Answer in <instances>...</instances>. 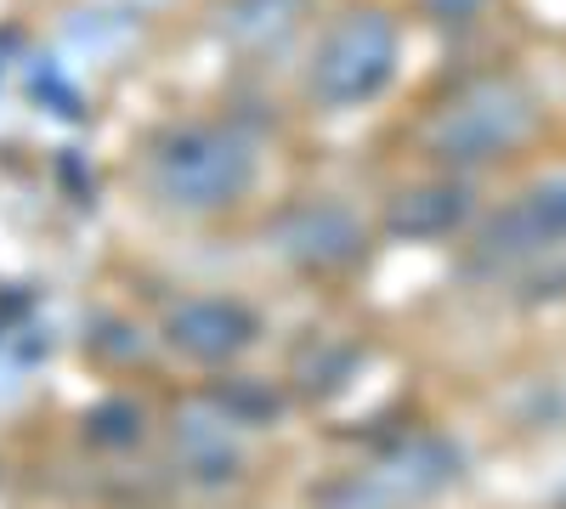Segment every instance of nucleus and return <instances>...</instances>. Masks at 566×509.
Listing matches in <instances>:
<instances>
[{"instance_id": "obj_1", "label": "nucleus", "mask_w": 566, "mask_h": 509, "mask_svg": "<svg viewBox=\"0 0 566 509\" xmlns=\"http://www.w3.org/2000/svg\"><path fill=\"white\" fill-rule=\"evenodd\" d=\"M538 108H533V91L510 74H488V79H470L459 85L453 97L424 119V153L470 170V165H493L504 153H515L533 136Z\"/></svg>"}, {"instance_id": "obj_2", "label": "nucleus", "mask_w": 566, "mask_h": 509, "mask_svg": "<svg viewBox=\"0 0 566 509\" xmlns=\"http://www.w3.org/2000/svg\"><path fill=\"white\" fill-rule=\"evenodd\" d=\"M255 142L239 125H181L154 148V193L181 215H210L250 193Z\"/></svg>"}, {"instance_id": "obj_3", "label": "nucleus", "mask_w": 566, "mask_h": 509, "mask_svg": "<svg viewBox=\"0 0 566 509\" xmlns=\"http://www.w3.org/2000/svg\"><path fill=\"white\" fill-rule=\"evenodd\" d=\"M397 74V23L374 7L335 18L312 52V97L323 108H363Z\"/></svg>"}, {"instance_id": "obj_4", "label": "nucleus", "mask_w": 566, "mask_h": 509, "mask_svg": "<svg viewBox=\"0 0 566 509\" xmlns=\"http://www.w3.org/2000/svg\"><path fill=\"white\" fill-rule=\"evenodd\" d=\"M459 447L442 436H408L391 453H380L374 465L335 492L340 509H413L424 498H437L442 487L459 481Z\"/></svg>"}, {"instance_id": "obj_5", "label": "nucleus", "mask_w": 566, "mask_h": 509, "mask_svg": "<svg viewBox=\"0 0 566 509\" xmlns=\"http://www.w3.org/2000/svg\"><path fill=\"white\" fill-rule=\"evenodd\" d=\"M266 244L283 261L306 266V272H340V266H352L363 255L368 226L340 199H301V204H290L266 226Z\"/></svg>"}, {"instance_id": "obj_6", "label": "nucleus", "mask_w": 566, "mask_h": 509, "mask_svg": "<svg viewBox=\"0 0 566 509\" xmlns=\"http://www.w3.org/2000/svg\"><path fill=\"white\" fill-rule=\"evenodd\" d=\"M566 244V170L555 176H538L533 188L515 199L476 244L482 261H533L544 250H560Z\"/></svg>"}, {"instance_id": "obj_7", "label": "nucleus", "mask_w": 566, "mask_h": 509, "mask_svg": "<svg viewBox=\"0 0 566 509\" xmlns=\"http://www.w3.org/2000/svg\"><path fill=\"white\" fill-rule=\"evenodd\" d=\"M255 335H261L255 311L239 300H221V295L181 300L165 317V346L181 351L187 362H232L255 346Z\"/></svg>"}, {"instance_id": "obj_8", "label": "nucleus", "mask_w": 566, "mask_h": 509, "mask_svg": "<svg viewBox=\"0 0 566 509\" xmlns=\"http://www.w3.org/2000/svg\"><path fill=\"white\" fill-rule=\"evenodd\" d=\"M464 215H470V193L459 188V181H424V188H408V193L391 199L386 226H391L397 238L419 244V238H448V233H459Z\"/></svg>"}, {"instance_id": "obj_9", "label": "nucleus", "mask_w": 566, "mask_h": 509, "mask_svg": "<svg viewBox=\"0 0 566 509\" xmlns=\"http://www.w3.org/2000/svg\"><path fill=\"white\" fill-rule=\"evenodd\" d=\"M176 447H181L187 465H193V476H205V481H221V476H232V465H239V447H232V436H227V420H199V413H187L181 431H176Z\"/></svg>"}, {"instance_id": "obj_10", "label": "nucleus", "mask_w": 566, "mask_h": 509, "mask_svg": "<svg viewBox=\"0 0 566 509\" xmlns=\"http://www.w3.org/2000/svg\"><path fill=\"white\" fill-rule=\"evenodd\" d=\"M482 7H488V0H424V12H431L437 23H448V29H464Z\"/></svg>"}]
</instances>
